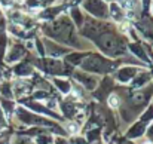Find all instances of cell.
Returning <instances> with one entry per match:
<instances>
[{
  "label": "cell",
  "instance_id": "7",
  "mask_svg": "<svg viewBox=\"0 0 153 144\" xmlns=\"http://www.w3.org/2000/svg\"><path fill=\"white\" fill-rule=\"evenodd\" d=\"M135 73V70L134 68H123V70H120L119 71V79L120 80H129L131 77H132V74Z\"/></svg>",
  "mask_w": 153,
  "mask_h": 144
},
{
  "label": "cell",
  "instance_id": "18",
  "mask_svg": "<svg viewBox=\"0 0 153 144\" xmlns=\"http://www.w3.org/2000/svg\"><path fill=\"white\" fill-rule=\"evenodd\" d=\"M134 102L135 104H138V102H143L144 101V94H137V95H134Z\"/></svg>",
  "mask_w": 153,
  "mask_h": 144
},
{
  "label": "cell",
  "instance_id": "1",
  "mask_svg": "<svg viewBox=\"0 0 153 144\" xmlns=\"http://www.w3.org/2000/svg\"><path fill=\"white\" fill-rule=\"evenodd\" d=\"M46 33L53 39H58L59 42H64L68 45H76L73 27H71L70 21H67L65 18H61V19L55 21L53 24H51L49 27H46Z\"/></svg>",
  "mask_w": 153,
  "mask_h": 144
},
{
  "label": "cell",
  "instance_id": "2",
  "mask_svg": "<svg viewBox=\"0 0 153 144\" xmlns=\"http://www.w3.org/2000/svg\"><path fill=\"white\" fill-rule=\"evenodd\" d=\"M97 43H98V46L105 53H108L111 56H117V55H122L125 52V42H123V39H120L116 34L108 33V31L102 33V34H100L97 37Z\"/></svg>",
  "mask_w": 153,
  "mask_h": 144
},
{
  "label": "cell",
  "instance_id": "17",
  "mask_svg": "<svg viewBox=\"0 0 153 144\" xmlns=\"http://www.w3.org/2000/svg\"><path fill=\"white\" fill-rule=\"evenodd\" d=\"M77 79H80V80H83L85 83H88V86H94V80H89V79L83 77V74H77Z\"/></svg>",
  "mask_w": 153,
  "mask_h": 144
},
{
  "label": "cell",
  "instance_id": "13",
  "mask_svg": "<svg viewBox=\"0 0 153 144\" xmlns=\"http://www.w3.org/2000/svg\"><path fill=\"white\" fill-rule=\"evenodd\" d=\"M31 71V68H30V65H27V64H22V65H19L18 68H16V73L18 74H27V73H30Z\"/></svg>",
  "mask_w": 153,
  "mask_h": 144
},
{
  "label": "cell",
  "instance_id": "14",
  "mask_svg": "<svg viewBox=\"0 0 153 144\" xmlns=\"http://www.w3.org/2000/svg\"><path fill=\"white\" fill-rule=\"evenodd\" d=\"M58 12H59V9H48V10H45V12L42 13V16H43V18H52V16H55Z\"/></svg>",
  "mask_w": 153,
  "mask_h": 144
},
{
  "label": "cell",
  "instance_id": "9",
  "mask_svg": "<svg viewBox=\"0 0 153 144\" xmlns=\"http://www.w3.org/2000/svg\"><path fill=\"white\" fill-rule=\"evenodd\" d=\"M129 49H131V50H134V53H135L137 56H140L141 59H144V61H147V59H149V58L146 56V53L143 52V49L140 48L138 45H129Z\"/></svg>",
  "mask_w": 153,
  "mask_h": 144
},
{
  "label": "cell",
  "instance_id": "3",
  "mask_svg": "<svg viewBox=\"0 0 153 144\" xmlns=\"http://www.w3.org/2000/svg\"><path fill=\"white\" fill-rule=\"evenodd\" d=\"M82 67L85 70H89V71H98V73H102V71H107L108 68H111V64L107 62L104 58L98 56V55H89L85 58V61L82 62Z\"/></svg>",
  "mask_w": 153,
  "mask_h": 144
},
{
  "label": "cell",
  "instance_id": "16",
  "mask_svg": "<svg viewBox=\"0 0 153 144\" xmlns=\"http://www.w3.org/2000/svg\"><path fill=\"white\" fill-rule=\"evenodd\" d=\"M134 4H135V0H125L123 1V7L128 9V10H131L134 7Z\"/></svg>",
  "mask_w": 153,
  "mask_h": 144
},
{
  "label": "cell",
  "instance_id": "12",
  "mask_svg": "<svg viewBox=\"0 0 153 144\" xmlns=\"http://www.w3.org/2000/svg\"><path fill=\"white\" fill-rule=\"evenodd\" d=\"M71 15H73V18H74V21H76L77 25L82 24V13L79 12V9H73L71 10Z\"/></svg>",
  "mask_w": 153,
  "mask_h": 144
},
{
  "label": "cell",
  "instance_id": "10",
  "mask_svg": "<svg viewBox=\"0 0 153 144\" xmlns=\"http://www.w3.org/2000/svg\"><path fill=\"white\" fill-rule=\"evenodd\" d=\"M110 10H111L113 18H116L117 21H119V19H122V12H120V9H119V6H117V4H111Z\"/></svg>",
  "mask_w": 153,
  "mask_h": 144
},
{
  "label": "cell",
  "instance_id": "25",
  "mask_svg": "<svg viewBox=\"0 0 153 144\" xmlns=\"http://www.w3.org/2000/svg\"><path fill=\"white\" fill-rule=\"evenodd\" d=\"M146 144H149V143H146Z\"/></svg>",
  "mask_w": 153,
  "mask_h": 144
},
{
  "label": "cell",
  "instance_id": "15",
  "mask_svg": "<svg viewBox=\"0 0 153 144\" xmlns=\"http://www.w3.org/2000/svg\"><path fill=\"white\" fill-rule=\"evenodd\" d=\"M108 102H110L111 107H117V105H119V98H117L116 95H111L110 98H108Z\"/></svg>",
  "mask_w": 153,
  "mask_h": 144
},
{
  "label": "cell",
  "instance_id": "19",
  "mask_svg": "<svg viewBox=\"0 0 153 144\" xmlns=\"http://www.w3.org/2000/svg\"><path fill=\"white\" fill-rule=\"evenodd\" d=\"M55 83H56V85H59L62 91H68V83H65V82H61V80H55Z\"/></svg>",
  "mask_w": 153,
  "mask_h": 144
},
{
  "label": "cell",
  "instance_id": "8",
  "mask_svg": "<svg viewBox=\"0 0 153 144\" xmlns=\"http://www.w3.org/2000/svg\"><path fill=\"white\" fill-rule=\"evenodd\" d=\"M24 55V49L21 48V46H15V48L12 49V53L9 55V61H15V59H18V58H21Z\"/></svg>",
  "mask_w": 153,
  "mask_h": 144
},
{
  "label": "cell",
  "instance_id": "22",
  "mask_svg": "<svg viewBox=\"0 0 153 144\" xmlns=\"http://www.w3.org/2000/svg\"><path fill=\"white\" fill-rule=\"evenodd\" d=\"M28 4L30 6H37V1L36 0H28Z\"/></svg>",
  "mask_w": 153,
  "mask_h": 144
},
{
  "label": "cell",
  "instance_id": "5",
  "mask_svg": "<svg viewBox=\"0 0 153 144\" xmlns=\"http://www.w3.org/2000/svg\"><path fill=\"white\" fill-rule=\"evenodd\" d=\"M107 28H110V27H108V25H102V24L95 22V21H89V22H86L83 33H85V36H88V37H94V39H97L100 34L105 33Z\"/></svg>",
  "mask_w": 153,
  "mask_h": 144
},
{
  "label": "cell",
  "instance_id": "11",
  "mask_svg": "<svg viewBox=\"0 0 153 144\" xmlns=\"http://www.w3.org/2000/svg\"><path fill=\"white\" fill-rule=\"evenodd\" d=\"M80 58H82V55H80V53H73V55H68V56L65 58V61H68V62H71V64H74V62H77V64H79Z\"/></svg>",
  "mask_w": 153,
  "mask_h": 144
},
{
  "label": "cell",
  "instance_id": "24",
  "mask_svg": "<svg viewBox=\"0 0 153 144\" xmlns=\"http://www.w3.org/2000/svg\"><path fill=\"white\" fill-rule=\"evenodd\" d=\"M43 1H51V0H43Z\"/></svg>",
  "mask_w": 153,
  "mask_h": 144
},
{
  "label": "cell",
  "instance_id": "23",
  "mask_svg": "<svg viewBox=\"0 0 153 144\" xmlns=\"http://www.w3.org/2000/svg\"><path fill=\"white\" fill-rule=\"evenodd\" d=\"M1 1H3L6 6H7V4H10V0H1Z\"/></svg>",
  "mask_w": 153,
  "mask_h": 144
},
{
  "label": "cell",
  "instance_id": "4",
  "mask_svg": "<svg viewBox=\"0 0 153 144\" xmlns=\"http://www.w3.org/2000/svg\"><path fill=\"white\" fill-rule=\"evenodd\" d=\"M85 7L95 16H100V18L107 16V6L101 0H85Z\"/></svg>",
  "mask_w": 153,
  "mask_h": 144
},
{
  "label": "cell",
  "instance_id": "20",
  "mask_svg": "<svg viewBox=\"0 0 153 144\" xmlns=\"http://www.w3.org/2000/svg\"><path fill=\"white\" fill-rule=\"evenodd\" d=\"M146 79H147V76H144V77H140V79H137V80L134 82V86H140V85H141V83H143V82H144Z\"/></svg>",
  "mask_w": 153,
  "mask_h": 144
},
{
  "label": "cell",
  "instance_id": "6",
  "mask_svg": "<svg viewBox=\"0 0 153 144\" xmlns=\"http://www.w3.org/2000/svg\"><path fill=\"white\" fill-rule=\"evenodd\" d=\"M45 67H46V70H49V71H52V73H59L61 71V62H58V61H52V59H49V61H45Z\"/></svg>",
  "mask_w": 153,
  "mask_h": 144
},
{
  "label": "cell",
  "instance_id": "21",
  "mask_svg": "<svg viewBox=\"0 0 153 144\" xmlns=\"http://www.w3.org/2000/svg\"><path fill=\"white\" fill-rule=\"evenodd\" d=\"M37 48H39V50H40V53H42V55L45 53V52H43V46H42V43H40V42H37Z\"/></svg>",
  "mask_w": 153,
  "mask_h": 144
}]
</instances>
